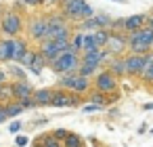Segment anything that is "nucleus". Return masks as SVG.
<instances>
[{"label":"nucleus","instance_id":"f257e3e1","mask_svg":"<svg viewBox=\"0 0 153 147\" xmlns=\"http://www.w3.org/2000/svg\"><path fill=\"white\" fill-rule=\"evenodd\" d=\"M25 30L23 23V15L17 11H7L0 17V34H4L7 38H15Z\"/></svg>","mask_w":153,"mask_h":147},{"label":"nucleus","instance_id":"f03ea898","mask_svg":"<svg viewBox=\"0 0 153 147\" xmlns=\"http://www.w3.org/2000/svg\"><path fill=\"white\" fill-rule=\"evenodd\" d=\"M80 61H82V57L69 49V51L61 53V55H59V57L51 63V67H53V72H55L57 76H63V74H74V72H78Z\"/></svg>","mask_w":153,"mask_h":147},{"label":"nucleus","instance_id":"7ed1b4c3","mask_svg":"<svg viewBox=\"0 0 153 147\" xmlns=\"http://www.w3.org/2000/svg\"><path fill=\"white\" fill-rule=\"evenodd\" d=\"M25 34H27V40L42 42L46 38V15L30 17L27 19V25H25Z\"/></svg>","mask_w":153,"mask_h":147},{"label":"nucleus","instance_id":"20e7f679","mask_svg":"<svg viewBox=\"0 0 153 147\" xmlns=\"http://www.w3.org/2000/svg\"><path fill=\"white\" fill-rule=\"evenodd\" d=\"M92 88L99 93H105V95L117 93V76H113L109 69H103L92 78Z\"/></svg>","mask_w":153,"mask_h":147},{"label":"nucleus","instance_id":"39448f33","mask_svg":"<svg viewBox=\"0 0 153 147\" xmlns=\"http://www.w3.org/2000/svg\"><path fill=\"white\" fill-rule=\"evenodd\" d=\"M86 4V0H61L59 11L67 17L69 23H78L82 21V9Z\"/></svg>","mask_w":153,"mask_h":147},{"label":"nucleus","instance_id":"423d86ee","mask_svg":"<svg viewBox=\"0 0 153 147\" xmlns=\"http://www.w3.org/2000/svg\"><path fill=\"white\" fill-rule=\"evenodd\" d=\"M113 57H122L126 51H128V34L126 32H111L109 36V42L105 46Z\"/></svg>","mask_w":153,"mask_h":147},{"label":"nucleus","instance_id":"0eeeda50","mask_svg":"<svg viewBox=\"0 0 153 147\" xmlns=\"http://www.w3.org/2000/svg\"><path fill=\"white\" fill-rule=\"evenodd\" d=\"M147 63V55H136V53H128L124 57V65H126V76H134L138 78L143 67Z\"/></svg>","mask_w":153,"mask_h":147},{"label":"nucleus","instance_id":"6e6552de","mask_svg":"<svg viewBox=\"0 0 153 147\" xmlns=\"http://www.w3.org/2000/svg\"><path fill=\"white\" fill-rule=\"evenodd\" d=\"M38 53L48 61V65L61 55V51H59V46L53 42V40H42V42H38Z\"/></svg>","mask_w":153,"mask_h":147},{"label":"nucleus","instance_id":"1a4fd4ad","mask_svg":"<svg viewBox=\"0 0 153 147\" xmlns=\"http://www.w3.org/2000/svg\"><path fill=\"white\" fill-rule=\"evenodd\" d=\"M27 51H30V40L27 38H21V36H15L13 38V61L15 63H21V59L25 57Z\"/></svg>","mask_w":153,"mask_h":147},{"label":"nucleus","instance_id":"9d476101","mask_svg":"<svg viewBox=\"0 0 153 147\" xmlns=\"http://www.w3.org/2000/svg\"><path fill=\"white\" fill-rule=\"evenodd\" d=\"M53 90L55 88H48V86H42L38 90H34V103L36 107H51L53 105Z\"/></svg>","mask_w":153,"mask_h":147},{"label":"nucleus","instance_id":"9b49d317","mask_svg":"<svg viewBox=\"0 0 153 147\" xmlns=\"http://www.w3.org/2000/svg\"><path fill=\"white\" fill-rule=\"evenodd\" d=\"M13 95H15V101L23 99V97H32L34 95V86L27 82V80H13Z\"/></svg>","mask_w":153,"mask_h":147},{"label":"nucleus","instance_id":"f8f14e48","mask_svg":"<svg viewBox=\"0 0 153 147\" xmlns=\"http://www.w3.org/2000/svg\"><path fill=\"white\" fill-rule=\"evenodd\" d=\"M128 40H138V42L149 44V46L153 49V30H151L149 25H145V28H140V30H136V32H130V34H128Z\"/></svg>","mask_w":153,"mask_h":147},{"label":"nucleus","instance_id":"ddd939ff","mask_svg":"<svg viewBox=\"0 0 153 147\" xmlns=\"http://www.w3.org/2000/svg\"><path fill=\"white\" fill-rule=\"evenodd\" d=\"M147 25V15H132V17H126L124 19V32L130 34V32H136L140 28Z\"/></svg>","mask_w":153,"mask_h":147},{"label":"nucleus","instance_id":"4468645a","mask_svg":"<svg viewBox=\"0 0 153 147\" xmlns=\"http://www.w3.org/2000/svg\"><path fill=\"white\" fill-rule=\"evenodd\" d=\"M90 88H92V82H90V78H86V76H76V80H74V86H71V93H76V95H88L90 93Z\"/></svg>","mask_w":153,"mask_h":147},{"label":"nucleus","instance_id":"2eb2a0df","mask_svg":"<svg viewBox=\"0 0 153 147\" xmlns=\"http://www.w3.org/2000/svg\"><path fill=\"white\" fill-rule=\"evenodd\" d=\"M105 69H109L113 76H117V78H124L126 76V65H124V57H111L109 61H107V67Z\"/></svg>","mask_w":153,"mask_h":147},{"label":"nucleus","instance_id":"dca6fc26","mask_svg":"<svg viewBox=\"0 0 153 147\" xmlns=\"http://www.w3.org/2000/svg\"><path fill=\"white\" fill-rule=\"evenodd\" d=\"M13 61V38H0V63Z\"/></svg>","mask_w":153,"mask_h":147},{"label":"nucleus","instance_id":"f3484780","mask_svg":"<svg viewBox=\"0 0 153 147\" xmlns=\"http://www.w3.org/2000/svg\"><path fill=\"white\" fill-rule=\"evenodd\" d=\"M145 84H153V53H147V63H145V67H143V72H140V76H138Z\"/></svg>","mask_w":153,"mask_h":147},{"label":"nucleus","instance_id":"a211bd4d","mask_svg":"<svg viewBox=\"0 0 153 147\" xmlns=\"http://www.w3.org/2000/svg\"><path fill=\"white\" fill-rule=\"evenodd\" d=\"M44 67H48V61H46L38 51H36V55H34V59H32V63H30V67H27V69H30L34 76H40Z\"/></svg>","mask_w":153,"mask_h":147},{"label":"nucleus","instance_id":"6ab92c4d","mask_svg":"<svg viewBox=\"0 0 153 147\" xmlns=\"http://www.w3.org/2000/svg\"><path fill=\"white\" fill-rule=\"evenodd\" d=\"M88 101L90 103H94V105H99V107H107V105H111V101H109V95H105V93H99V90H90L88 93Z\"/></svg>","mask_w":153,"mask_h":147},{"label":"nucleus","instance_id":"aec40b11","mask_svg":"<svg viewBox=\"0 0 153 147\" xmlns=\"http://www.w3.org/2000/svg\"><path fill=\"white\" fill-rule=\"evenodd\" d=\"M101 65H94V63H86V61H80V67H78V74L80 76H86V78H94L99 74Z\"/></svg>","mask_w":153,"mask_h":147},{"label":"nucleus","instance_id":"412c9836","mask_svg":"<svg viewBox=\"0 0 153 147\" xmlns=\"http://www.w3.org/2000/svg\"><path fill=\"white\" fill-rule=\"evenodd\" d=\"M40 143L42 147H63V141H59L53 132H46V134H40V139L36 141Z\"/></svg>","mask_w":153,"mask_h":147},{"label":"nucleus","instance_id":"4be33fe9","mask_svg":"<svg viewBox=\"0 0 153 147\" xmlns=\"http://www.w3.org/2000/svg\"><path fill=\"white\" fill-rule=\"evenodd\" d=\"M11 101H15V95H13V84H11V82L0 84V103H11Z\"/></svg>","mask_w":153,"mask_h":147},{"label":"nucleus","instance_id":"5701e85b","mask_svg":"<svg viewBox=\"0 0 153 147\" xmlns=\"http://www.w3.org/2000/svg\"><path fill=\"white\" fill-rule=\"evenodd\" d=\"M82 42H84V32L76 30V32L71 34V38H69L71 51H74V53H78V55H82Z\"/></svg>","mask_w":153,"mask_h":147},{"label":"nucleus","instance_id":"b1692460","mask_svg":"<svg viewBox=\"0 0 153 147\" xmlns=\"http://www.w3.org/2000/svg\"><path fill=\"white\" fill-rule=\"evenodd\" d=\"M92 36H94L97 46H99V49H105V46H107V42H109L111 30H97V32H92Z\"/></svg>","mask_w":153,"mask_h":147},{"label":"nucleus","instance_id":"393cba45","mask_svg":"<svg viewBox=\"0 0 153 147\" xmlns=\"http://www.w3.org/2000/svg\"><path fill=\"white\" fill-rule=\"evenodd\" d=\"M76 76H78V72H74V74H63V76H59V82H57V86H59V88H65V90H71V86H74V80H76Z\"/></svg>","mask_w":153,"mask_h":147},{"label":"nucleus","instance_id":"a878e982","mask_svg":"<svg viewBox=\"0 0 153 147\" xmlns=\"http://www.w3.org/2000/svg\"><path fill=\"white\" fill-rule=\"evenodd\" d=\"M92 19L97 21L99 30H109V28H111V21H113V19H111L109 15H105V13H94Z\"/></svg>","mask_w":153,"mask_h":147},{"label":"nucleus","instance_id":"bb28decb","mask_svg":"<svg viewBox=\"0 0 153 147\" xmlns=\"http://www.w3.org/2000/svg\"><path fill=\"white\" fill-rule=\"evenodd\" d=\"M4 109H7V116H9V120L11 118H17L21 111H25L21 105H19V101H11V103H4Z\"/></svg>","mask_w":153,"mask_h":147},{"label":"nucleus","instance_id":"cd10ccee","mask_svg":"<svg viewBox=\"0 0 153 147\" xmlns=\"http://www.w3.org/2000/svg\"><path fill=\"white\" fill-rule=\"evenodd\" d=\"M63 147H84V141H82V137H80V134L69 132V134H67V139L63 141Z\"/></svg>","mask_w":153,"mask_h":147},{"label":"nucleus","instance_id":"c85d7f7f","mask_svg":"<svg viewBox=\"0 0 153 147\" xmlns=\"http://www.w3.org/2000/svg\"><path fill=\"white\" fill-rule=\"evenodd\" d=\"M99 49L97 42H94V36L92 34H84V42H82V53H88V51H94Z\"/></svg>","mask_w":153,"mask_h":147},{"label":"nucleus","instance_id":"c756f323","mask_svg":"<svg viewBox=\"0 0 153 147\" xmlns=\"http://www.w3.org/2000/svg\"><path fill=\"white\" fill-rule=\"evenodd\" d=\"M19 105H21L23 109H32V107H36L34 97H23V99H19Z\"/></svg>","mask_w":153,"mask_h":147},{"label":"nucleus","instance_id":"7c9ffc66","mask_svg":"<svg viewBox=\"0 0 153 147\" xmlns=\"http://www.w3.org/2000/svg\"><path fill=\"white\" fill-rule=\"evenodd\" d=\"M34 55H36V51H32V49H30V51L25 53V57L21 59V63H19V65H25V67H30V63H32V59H34Z\"/></svg>","mask_w":153,"mask_h":147},{"label":"nucleus","instance_id":"2f4dec72","mask_svg":"<svg viewBox=\"0 0 153 147\" xmlns=\"http://www.w3.org/2000/svg\"><path fill=\"white\" fill-rule=\"evenodd\" d=\"M53 134H55L59 141H65V139H67V134H69V130H65V128H57Z\"/></svg>","mask_w":153,"mask_h":147},{"label":"nucleus","instance_id":"473e14b6","mask_svg":"<svg viewBox=\"0 0 153 147\" xmlns=\"http://www.w3.org/2000/svg\"><path fill=\"white\" fill-rule=\"evenodd\" d=\"M11 74H13L17 80H25V74H23V69H21V67H13V72H11Z\"/></svg>","mask_w":153,"mask_h":147},{"label":"nucleus","instance_id":"72a5a7b5","mask_svg":"<svg viewBox=\"0 0 153 147\" xmlns=\"http://www.w3.org/2000/svg\"><path fill=\"white\" fill-rule=\"evenodd\" d=\"M23 4L25 7H42L44 0H23Z\"/></svg>","mask_w":153,"mask_h":147},{"label":"nucleus","instance_id":"f704fd0d","mask_svg":"<svg viewBox=\"0 0 153 147\" xmlns=\"http://www.w3.org/2000/svg\"><path fill=\"white\" fill-rule=\"evenodd\" d=\"M99 109H103V107H99V105H94V103H92V105H84V107H82V111H84V113H86V111H88V113H90V111H99Z\"/></svg>","mask_w":153,"mask_h":147},{"label":"nucleus","instance_id":"c9c22d12","mask_svg":"<svg viewBox=\"0 0 153 147\" xmlns=\"http://www.w3.org/2000/svg\"><path fill=\"white\" fill-rule=\"evenodd\" d=\"M4 120H9V116H7V109H4V103H0V124H2Z\"/></svg>","mask_w":153,"mask_h":147},{"label":"nucleus","instance_id":"e433bc0d","mask_svg":"<svg viewBox=\"0 0 153 147\" xmlns=\"http://www.w3.org/2000/svg\"><path fill=\"white\" fill-rule=\"evenodd\" d=\"M15 145H17V147H25V145H27V137H17V139H15Z\"/></svg>","mask_w":153,"mask_h":147},{"label":"nucleus","instance_id":"4c0bfd02","mask_svg":"<svg viewBox=\"0 0 153 147\" xmlns=\"http://www.w3.org/2000/svg\"><path fill=\"white\" fill-rule=\"evenodd\" d=\"M9 130H11V132H19V130H21V122H13V124L9 126Z\"/></svg>","mask_w":153,"mask_h":147},{"label":"nucleus","instance_id":"58836bf2","mask_svg":"<svg viewBox=\"0 0 153 147\" xmlns=\"http://www.w3.org/2000/svg\"><path fill=\"white\" fill-rule=\"evenodd\" d=\"M7 78H9V74H7L4 69H0V84H4V82H7Z\"/></svg>","mask_w":153,"mask_h":147},{"label":"nucleus","instance_id":"ea45409f","mask_svg":"<svg viewBox=\"0 0 153 147\" xmlns=\"http://www.w3.org/2000/svg\"><path fill=\"white\" fill-rule=\"evenodd\" d=\"M44 4H53V7H59L61 0H44Z\"/></svg>","mask_w":153,"mask_h":147},{"label":"nucleus","instance_id":"a19ab883","mask_svg":"<svg viewBox=\"0 0 153 147\" xmlns=\"http://www.w3.org/2000/svg\"><path fill=\"white\" fill-rule=\"evenodd\" d=\"M143 109H145V111H151V109H153V103H145Z\"/></svg>","mask_w":153,"mask_h":147},{"label":"nucleus","instance_id":"79ce46f5","mask_svg":"<svg viewBox=\"0 0 153 147\" xmlns=\"http://www.w3.org/2000/svg\"><path fill=\"white\" fill-rule=\"evenodd\" d=\"M147 25H149V28L153 30V17H147Z\"/></svg>","mask_w":153,"mask_h":147},{"label":"nucleus","instance_id":"37998d69","mask_svg":"<svg viewBox=\"0 0 153 147\" xmlns=\"http://www.w3.org/2000/svg\"><path fill=\"white\" fill-rule=\"evenodd\" d=\"M34 147H42V145H40V143H34Z\"/></svg>","mask_w":153,"mask_h":147},{"label":"nucleus","instance_id":"c03bdc74","mask_svg":"<svg viewBox=\"0 0 153 147\" xmlns=\"http://www.w3.org/2000/svg\"><path fill=\"white\" fill-rule=\"evenodd\" d=\"M151 95H153V84H151Z\"/></svg>","mask_w":153,"mask_h":147},{"label":"nucleus","instance_id":"a18cd8bd","mask_svg":"<svg viewBox=\"0 0 153 147\" xmlns=\"http://www.w3.org/2000/svg\"><path fill=\"white\" fill-rule=\"evenodd\" d=\"M151 132H153V130H151Z\"/></svg>","mask_w":153,"mask_h":147}]
</instances>
